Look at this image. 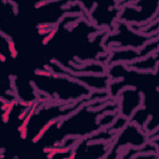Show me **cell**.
Instances as JSON below:
<instances>
[{"mask_svg": "<svg viewBox=\"0 0 159 159\" xmlns=\"http://www.w3.org/2000/svg\"><path fill=\"white\" fill-rule=\"evenodd\" d=\"M118 109L116 99L109 98L88 102L63 119L51 124L36 140L42 136L50 135L51 138L55 135L43 150L58 149L66 139L80 140L110 125L119 116Z\"/></svg>", "mask_w": 159, "mask_h": 159, "instance_id": "1", "label": "cell"}, {"mask_svg": "<svg viewBox=\"0 0 159 159\" xmlns=\"http://www.w3.org/2000/svg\"><path fill=\"white\" fill-rule=\"evenodd\" d=\"M119 115L129 120L134 112L142 106L143 96L135 88H124L117 94L116 98Z\"/></svg>", "mask_w": 159, "mask_h": 159, "instance_id": "2", "label": "cell"}]
</instances>
